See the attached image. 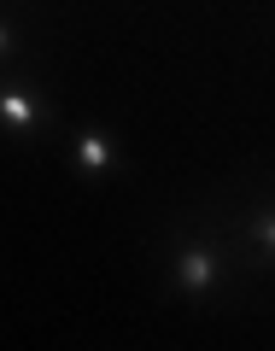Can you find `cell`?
<instances>
[{"instance_id": "cell-1", "label": "cell", "mask_w": 275, "mask_h": 351, "mask_svg": "<svg viewBox=\"0 0 275 351\" xmlns=\"http://www.w3.org/2000/svg\"><path fill=\"white\" fill-rule=\"evenodd\" d=\"M228 240L223 234H182L170 246V293L176 299H188V304H205L223 293L228 281Z\"/></svg>"}, {"instance_id": "cell-4", "label": "cell", "mask_w": 275, "mask_h": 351, "mask_svg": "<svg viewBox=\"0 0 275 351\" xmlns=\"http://www.w3.org/2000/svg\"><path fill=\"white\" fill-rule=\"evenodd\" d=\"M240 234H246L252 258L258 263H275V199H258L246 211V223H240Z\"/></svg>"}, {"instance_id": "cell-3", "label": "cell", "mask_w": 275, "mask_h": 351, "mask_svg": "<svg viewBox=\"0 0 275 351\" xmlns=\"http://www.w3.org/2000/svg\"><path fill=\"white\" fill-rule=\"evenodd\" d=\"M71 170L76 176H106V170H117V141L106 135V129H82L76 135V147H71Z\"/></svg>"}, {"instance_id": "cell-5", "label": "cell", "mask_w": 275, "mask_h": 351, "mask_svg": "<svg viewBox=\"0 0 275 351\" xmlns=\"http://www.w3.org/2000/svg\"><path fill=\"white\" fill-rule=\"evenodd\" d=\"M12 64H24V36H18L12 12H0V71H12Z\"/></svg>"}, {"instance_id": "cell-2", "label": "cell", "mask_w": 275, "mask_h": 351, "mask_svg": "<svg viewBox=\"0 0 275 351\" xmlns=\"http://www.w3.org/2000/svg\"><path fill=\"white\" fill-rule=\"evenodd\" d=\"M47 117H53V106H47L41 88H29V82H0V123L12 129V135H36V129H47Z\"/></svg>"}]
</instances>
